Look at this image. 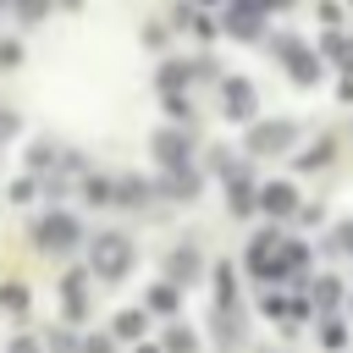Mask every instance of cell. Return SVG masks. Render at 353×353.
Wrapping results in <instances>:
<instances>
[{
    "label": "cell",
    "instance_id": "10",
    "mask_svg": "<svg viewBox=\"0 0 353 353\" xmlns=\"http://www.w3.org/2000/svg\"><path fill=\"white\" fill-rule=\"evenodd\" d=\"M6 132H17V116H11V110H0V138H6Z\"/></svg>",
    "mask_w": 353,
    "mask_h": 353
},
{
    "label": "cell",
    "instance_id": "4",
    "mask_svg": "<svg viewBox=\"0 0 353 353\" xmlns=\"http://www.w3.org/2000/svg\"><path fill=\"white\" fill-rule=\"evenodd\" d=\"M154 149H160L165 165H188V149H193V143H188L182 132H154Z\"/></svg>",
    "mask_w": 353,
    "mask_h": 353
},
{
    "label": "cell",
    "instance_id": "11",
    "mask_svg": "<svg viewBox=\"0 0 353 353\" xmlns=\"http://www.w3.org/2000/svg\"><path fill=\"white\" fill-rule=\"evenodd\" d=\"M17 6H22V17H39V6H44V0H17Z\"/></svg>",
    "mask_w": 353,
    "mask_h": 353
},
{
    "label": "cell",
    "instance_id": "8",
    "mask_svg": "<svg viewBox=\"0 0 353 353\" xmlns=\"http://www.w3.org/2000/svg\"><path fill=\"white\" fill-rule=\"evenodd\" d=\"M116 331H121V336H138V331H143V314H116Z\"/></svg>",
    "mask_w": 353,
    "mask_h": 353
},
{
    "label": "cell",
    "instance_id": "1",
    "mask_svg": "<svg viewBox=\"0 0 353 353\" xmlns=\"http://www.w3.org/2000/svg\"><path fill=\"white\" fill-rule=\"evenodd\" d=\"M88 259H94V270H99V276H121V270L132 265V243H127V237H116V232H105V237H94Z\"/></svg>",
    "mask_w": 353,
    "mask_h": 353
},
{
    "label": "cell",
    "instance_id": "9",
    "mask_svg": "<svg viewBox=\"0 0 353 353\" xmlns=\"http://www.w3.org/2000/svg\"><path fill=\"white\" fill-rule=\"evenodd\" d=\"M0 303H6V309H22V303H28V292H22V287H17V281H11V287H6V292H0Z\"/></svg>",
    "mask_w": 353,
    "mask_h": 353
},
{
    "label": "cell",
    "instance_id": "3",
    "mask_svg": "<svg viewBox=\"0 0 353 353\" xmlns=\"http://www.w3.org/2000/svg\"><path fill=\"white\" fill-rule=\"evenodd\" d=\"M221 99H226V116H237V121L254 116V88H248L243 77H226V83H221Z\"/></svg>",
    "mask_w": 353,
    "mask_h": 353
},
{
    "label": "cell",
    "instance_id": "6",
    "mask_svg": "<svg viewBox=\"0 0 353 353\" xmlns=\"http://www.w3.org/2000/svg\"><path fill=\"white\" fill-rule=\"evenodd\" d=\"M259 204H265L270 215H287V210H292V188H287V182H270V188L259 193Z\"/></svg>",
    "mask_w": 353,
    "mask_h": 353
},
{
    "label": "cell",
    "instance_id": "7",
    "mask_svg": "<svg viewBox=\"0 0 353 353\" xmlns=\"http://www.w3.org/2000/svg\"><path fill=\"white\" fill-rule=\"evenodd\" d=\"M193 270H199V254H193V248L171 254V276H193Z\"/></svg>",
    "mask_w": 353,
    "mask_h": 353
},
{
    "label": "cell",
    "instance_id": "12",
    "mask_svg": "<svg viewBox=\"0 0 353 353\" xmlns=\"http://www.w3.org/2000/svg\"><path fill=\"white\" fill-rule=\"evenodd\" d=\"M336 237H342V248H347V254H353V221H347V226H342V232H336Z\"/></svg>",
    "mask_w": 353,
    "mask_h": 353
},
{
    "label": "cell",
    "instance_id": "2",
    "mask_svg": "<svg viewBox=\"0 0 353 353\" xmlns=\"http://www.w3.org/2000/svg\"><path fill=\"white\" fill-rule=\"evenodd\" d=\"M33 243L50 248V254H66L77 243V221L72 215H44V221H33Z\"/></svg>",
    "mask_w": 353,
    "mask_h": 353
},
{
    "label": "cell",
    "instance_id": "5",
    "mask_svg": "<svg viewBox=\"0 0 353 353\" xmlns=\"http://www.w3.org/2000/svg\"><path fill=\"white\" fill-rule=\"evenodd\" d=\"M292 138H298V127L292 121H276V127H259L254 132V149H287Z\"/></svg>",
    "mask_w": 353,
    "mask_h": 353
}]
</instances>
